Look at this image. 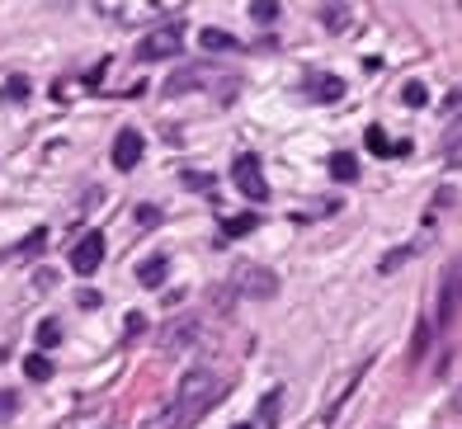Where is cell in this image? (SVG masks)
Segmentation results:
<instances>
[{"label":"cell","mask_w":462,"mask_h":429,"mask_svg":"<svg viewBox=\"0 0 462 429\" xmlns=\"http://www.w3.org/2000/svg\"><path fill=\"white\" fill-rule=\"evenodd\" d=\"M222 401V382L208 373V368H194L180 378V387L171 396V406L146 424V429H189L194 420H203V411H213V406Z\"/></svg>","instance_id":"1"},{"label":"cell","mask_w":462,"mask_h":429,"mask_svg":"<svg viewBox=\"0 0 462 429\" xmlns=\"http://www.w3.org/2000/svg\"><path fill=\"white\" fill-rule=\"evenodd\" d=\"M462 307V255L444 269V284H439V307H434V321L439 326H453V316Z\"/></svg>","instance_id":"2"},{"label":"cell","mask_w":462,"mask_h":429,"mask_svg":"<svg viewBox=\"0 0 462 429\" xmlns=\"http://www.w3.org/2000/svg\"><path fill=\"white\" fill-rule=\"evenodd\" d=\"M231 180H236V189L250 199V203H264L269 199V180H264V170H260V156H236V165H231Z\"/></svg>","instance_id":"3"},{"label":"cell","mask_w":462,"mask_h":429,"mask_svg":"<svg viewBox=\"0 0 462 429\" xmlns=\"http://www.w3.org/2000/svg\"><path fill=\"white\" fill-rule=\"evenodd\" d=\"M180 42H184V29H180V24H165V29L146 33V38L137 42V57H142V61H165V57L180 52Z\"/></svg>","instance_id":"4"},{"label":"cell","mask_w":462,"mask_h":429,"mask_svg":"<svg viewBox=\"0 0 462 429\" xmlns=\"http://www.w3.org/2000/svg\"><path fill=\"white\" fill-rule=\"evenodd\" d=\"M236 288L250 293V297H274L279 293V278L269 274V269H260V265H241L236 269Z\"/></svg>","instance_id":"5"},{"label":"cell","mask_w":462,"mask_h":429,"mask_svg":"<svg viewBox=\"0 0 462 429\" xmlns=\"http://www.w3.org/2000/svg\"><path fill=\"white\" fill-rule=\"evenodd\" d=\"M99 265H104V236L90 231V236H80V241H76V250H71V269H76V274H95Z\"/></svg>","instance_id":"6"},{"label":"cell","mask_w":462,"mask_h":429,"mask_svg":"<svg viewBox=\"0 0 462 429\" xmlns=\"http://www.w3.org/2000/svg\"><path fill=\"white\" fill-rule=\"evenodd\" d=\"M142 152H146V142H142L137 127H123V133L114 137V165L118 170H133L142 161Z\"/></svg>","instance_id":"7"},{"label":"cell","mask_w":462,"mask_h":429,"mask_svg":"<svg viewBox=\"0 0 462 429\" xmlns=\"http://www.w3.org/2000/svg\"><path fill=\"white\" fill-rule=\"evenodd\" d=\"M307 95L317 104H335V99H345V80L340 76H307Z\"/></svg>","instance_id":"8"},{"label":"cell","mask_w":462,"mask_h":429,"mask_svg":"<svg viewBox=\"0 0 462 429\" xmlns=\"http://www.w3.org/2000/svg\"><path fill=\"white\" fill-rule=\"evenodd\" d=\"M199 42H203V52H241V42L231 33H222V29H203Z\"/></svg>","instance_id":"9"},{"label":"cell","mask_w":462,"mask_h":429,"mask_svg":"<svg viewBox=\"0 0 462 429\" xmlns=\"http://www.w3.org/2000/svg\"><path fill=\"white\" fill-rule=\"evenodd\" d=\"M165 269H171V265H165V255H152V260H146V265L137 269L142 288H161V284H165Z\"/></svg>","instance_id":"10"},{"label":"cell","mask_w":462,"mask_h":429,"mask_svg":"<svg viewBox=\"0 0 462 429\" xmlns=\"http://www.w3.org/2000/svg\"><path fill=\"white\" fill-rule=\"evenodd\" d=\"M330 175L340 180V184H349V180H359V161H354L349 152H335V156H330Z\"/></svg>","instance_id":"11"},{"label":"cell","mask_w":462,"mask_h":429,"mask_svg":"<svg viewBox=\"0 0 462 429\" xmlns=\"http://www.w3.org/2000/svg\"><path fill=\"white\" fill-rule=\"evenodd\" d=\"M255 227H260L255 212H241V218H226V222H222V236L231 241V236H245V231H255Z\"/></svg>","instance_id":"12"},{"label":"cell","mask_w":462,"mask_h":429,"mask_svg":"<svg viewBox=\"0 0 462 429\" xmlns=\"http://www.w3.org/2000/svg\"><path fill=\"white\" fill-rule=\"evenodd\" d=\"M24 373H29V382H48L52 378V359L48 354H29L24 359Z\"/></svg>","instance_id":"13"},{"label":"cell","mask_w":462,"mask_h":429,"mask_svg":"<svg viewBox=\"0 0 462 429\" xmlns=\"http://www.w3.org/2000/svg\"><path fill=\"white\" fill-rule=\"evenodd\" d=\"M279 411H283V396H279V387H274V392L260 401V424H279Z\"/></svg>","instance_id":"14"},{"label":"cell","mask_w":462,"mask_h":429,"mask_svg":"<svg viewBox=\"0 0 462 429\" xmlns=\"http://www.w3.org/2000/svg\"><path fill=\"white\" fill-rule=\"evenodd\" d=\"M444 156H448V165H462V123H453V127H448V137H444Z\"/></svg>","instance_id":"15"},{"label":"cell","mask_w":462,"mask_h":429,"mask_svg":"<svg viewBox=\"0 0 462 429\" xmlns=\"http://www.w3.org/2000/svg\"><path fill=\"white\" fill-rule=\"evenodd\" d=\"M402 104H411V109H425V104H430L425 85H420V80H406V85H402Z\"/></svg>","instance_id":"16"},{"label":"cell","mask_w":462,"mask_h":429,"mask_svg":"<svg viewBox=\"0 0 462 429\" xmlns=\"http://www.w3.org/2000/svg\"><path fill=\"white\" fill-rule=\"evenodd\" d=\"M0 99L24 104V99H29V80H24V76H10V80H5V90H0Z\"/></svg>","instance_id":"17"},{"label":"cell","mask_w":462,"mask_h":429,"mask_svg":"<svg viewBox=\"0 0 462 429\" xmlns=\"http://www.w3.org/2000/svg\"><path fill=\"white\" fill-rule=\"evenodd\" d=\"M368 152H373V156H392L396 146L387 142V133H383V127H368Z\"/></svg>","instance_id":"18"},{"label":"cell","mask_w":462,"mask_h":429,"mask_svg":"<svg viewBox=\"0 0 462 429\" xmlns=\"http://www.w3.org/2000/svg\"><path fill=\"white\" fill-rule=\"evenodd\" d=\"M321 24H326V29H345V24H349V10H345V5H326V10H321Z\"/></svg>","instance_id":"19"},{"label":"cell","mask_w":462,"mask_h":429,"mask_svg":"<svg viewBox=\"0 0 462 429\" xmlns=\"http://www.w3.org/2000/svg\"><path fill=\"white\" fill-rule=\"evenodd\" d=\"M250 14H255L260 24H274V19H279V5H269V0H255V5H250Z\"/></svg>","instance_id":"20"},{"label":"cell","mask_w":462,"mask_h":429,"mask_svg":"<svg viewBox=\"0 0 462 429\" xmlns=\"http://www.w3.org/2000/svg\"><path fill=\"white\" fill-rule=\"evenodd\" d=\"M57 340H61V326H57V321H43V326H38V345H57Z\"/></svg>","instance_id":"21"},{"label":"cell","mask_w":462,"mask_h":429,"mask_svg":"<svg viewBox=\"0 0 462 429\" xmlns=\"http://www.w3.org/2000/svg\"><path fill=\"white\" fill-rule=\"evenodd\" d=\"M19 411V392H5V387H0V420H10Z\"/></svg>","instance_id":"22"},{"label":"cell","mask_w":462,"mask_h":429,"mask_svg":"<svg viewBox=\"0 0 462 429\" xmlns=\"http://www.w3.org/2000/svg\"><path fill=\"white\" fill-rule=\"evenodd\" d=\"M43 246H48V231L38 227V231L29 236V241H24V255H38V250H43Z\"/></svg>","instance_id":"23"},{"label":"cell","mask_w":462,"mask_h":429,"mask_svg":"<svg viewBox=\"0 0 462 429\" xmlns=\"http://www.w3.org/2000/svg\"><path fill=\"white\" fill-rule=\"evenodd\" d=\"M137 222H142V227H156L161 212H156V208H137Z\"/></svg>","instance_id":"24"},{"label":"cell","mask_w":462,"mask_h":429,"mask_svg":"<svg viewBox=\"0 0 462 429\" xmlns=\"http://www.w3.org/2000/svg\"><path fill=\"white\" fill-rule=\"evenodd\" d=\"M184 184H189V189H208L213 180H208V175H184Z\"/></svg>","instance_id":"25"},{"label":"cell","mask_w":462,"mask_h":429,"mask_svg":"<svg viewBox=\"0 0 462 429\" xmlns=\"http://www.w3.org/2000/svg\"><path fill=\"white\" fill-rule=\"evenodd\" d=\"M231 429H255V424H231Z\"/></svg>","instance_id":"26"}]
</instances>
